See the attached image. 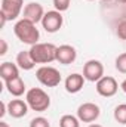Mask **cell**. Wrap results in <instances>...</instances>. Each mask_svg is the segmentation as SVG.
I'll return each mask as SVG.
<instances>
[{"mask_svg":"<svg viewBox=\"0 0 126 127\" xmlns=\"http://www.w3.org/2000/svg\"><path fill=\"white\" fill-rule=\"evenodd\" d=\"M13 32L19 41H22L24 44H30V46L39 43V38H40V32H39V28L36 27V24H33L31 21H27L24 18L15 24Z\"/></svg>","mask_w":126,"mask_h":127,"instance_id":"6da1fadb","label":"cell"},{"mask_svg":"<svg viewBox=\"0 0 126 127\" xmlns=\"http://www.w3.org/2000/svg\"><path fill=\"white\" fill-rule=\"evenodd\" d=\"M28 52L36 64H51L57 61V46L52 43H36Z\"/></svg>","mask_w":126,"mask_h":127,"instance_id":"7a4b0ae2","label":"cell"},{"mask_svg":"<svg viewBox=\"0 0 126 127\" xmlns=\"http://www.w3.org/2000/svg\"><path fill=\"white\" fill-rule=\"evenodd\" d=\"M25 102L33 111H37V112H45L51 106V97L40 87L30 89L25 95Z\"/></svg>","mask_w":126,"mask_h":127,"instance_id":"3957f363","label":"cell"},{"mask_svg":"<svg viewBox=\"0 0 126 127\" xmlns=\"http://www.w3.org/2000/svg\"><path fill=\"white\" fill-rule=\"evenodd\" d=\"M36 78L46 87H57L61 83V72L54 66H40L36 71Z\"/></svg>","mask_w":126,"mask_h":127,"instance_id":"277c9868","label":"cell"},{"mask_svg":"<svg viewBox=\"0 0 126 127\" xmlns=\"http://www.w3.org/2000/svg\"><path fill=\"white\" fill-rule=\"evenodd\" d=\"M64 24V18L61 12L58 10H49L45 13L43 19H42V27L45 28L46 32H57L61 30Z\"/></svg>","mask_w":126,"mask_h":127,"instance_id":"5b68a950","label":"cell"},{"mask_svg":"<svg viewBox=\"0 0 126 127\" xmlns=\"http://www.w3.org/2000/svg\"><path fill=\"white\" fill-rule=\"evenodd\" d=\"M83 77L88 81L96 83L104 77V65L98 59H89L83 65Z\"/></svg>","mask_w":126,"mask_h":127,"instance_id":"8992f818","label":"cell"},{"mask_svg":"<svg viewBox=\"0 0 126 127\" xmlns=\"http://www.w3.org/2000/svg\"><path fill=\"white\" fill-rule=\"evenodd\" d=\"M99 114H101L99 106L92 102H85L77 108V118L83 123H94L95 120H98Z\"/></svg>","mask_w":126,"mask_h":127,"instance_id":"52a82bcc","label":"cell"},{"mask_svg":"<svg viewBox=\"0 0 126 127\" xmlns=\"http://www.w3.org/2000/svg\"><path fill=\"white\" fill-rule=\"evenodd\" d=\"M22 7H24V0H1L0 13H3L7 21H13L19 16Z\"/></svg>","mask_w":126,"mask_h":127,"instance_id":"ba28073f","label":"cell"},{"mask_svg":"<svg viewBox=\"0 0 126 127\" xmlns=\"http://www.w3.org/2000/svg\"><path fill=\"white\" fill-rule=\"evenodd\" d=\"M119 90V84L116 81L114 77L111 75H104L101 80L96 81V92L98 95L104 96V97H111L117 93Z\"/></svg>","mask_w":126,"mask_h":127,"instance_id":"9c48e42d","label":"cell"},{"mask_svg":"<svg viewBox=\"0 0 126 127\" xmlns=\"http://www.w3.org/2000/svg\"><path fill=\"white\" fill-rule=\"evenodd\" d=\"M22 16L24 19L27 21H31L33 24H37V22H42L43 16H45V10H43V6L37 1H30L24 6V10H22Z\"/></svg>","mask_w":126,"mask_h":127,"instance_id":"30bf717a","label":"cell"},{"mask_svg":"<svg viewBox=\"0 0 126 127\" xmlns=\"http://www.w3.org/2000/svg\"><path fill=\"white\" fill-rule=\"evenodd\" d=\"M77 58V52L73 46L70 44H63L57 47V61L63 65H70L76 61Z\"/></svg>","mask_w":126,"mask_h":127,"instance_id":"8fae6325","label":"cell"},{"mask_svg":"<svg viewBox=\"0 0 126 127\" xmlns=\"http://www.w3.org/2000/svg\"><path fill=\"white\" fill-rule=\"evenodd\" d=\"M28 103L24 102L22 99H12L7 103V114L13 118H22L28 112Z\"/></svg>","mask_w":126,"mask_h":127,"instance_id":"7c38bea8","label":"cell"},{"mask_svg":"<svg viewBox=\"0 0 126 127\" xmlns=\"http://www.w3.org/2000/svg\"><path fill=\"white\" fill-rule=\"evenodd\" d=\"M65 90L68 93H77L83 89V84H85V77L83 74H70L67 78H65Z\"/></svg>","mask_w":126,"mask_h":127,"instance_id":"4fadbf2b","label":"cell"},{"mask_svg":"<svg viewBox=\"0 0 126 127\" xmlns=\"http://www.w3.org/2000/svg\"><path fill=\"white\" fill-rule=\"evenodd\" d=\"M0 77L4 80V83L19 77V66L12 62H3L0 65Z\"/></svg>","mask_w":126,"mask_h":127,"instance_id":"5bb4252c","label":"cell"},{"mask_svg":"<svg viewBox=\"0 0 126 127\" xmlns=\"http://www.w3.org/2000/svg\"><path fill=\"white\" fill-rule=\"evenodd\" d=\"M6 89H7V92L12 96L19 97V96L24 95V92H25V83L22 81L21 77H16V78H13V80L6 81Z\"/></svg>","mask_w":126,"mask_h":127,"instance_id":"9a60e30c","label":"cell"},{"mask_svg":"<svg viewBox=\"0 0 126 127\" xmlns=\"http://www.w3.org/2000/svg\"><path fill=\"white\" fill-rule=\"evenodd\" d=\"M16 65L21 69H24V71H30V69L34 68L36 62L33 61V58H31V55H30L28 50H22V52H19L16 55Z\"/></svg>","mask_w":126,"mask_h":127,"instance_id":"2e32d148","label":"cell"},{"mask_svg":"<svg viewBox=\"0 0 126 127\" xmlns=\"http://www.w3.org/2000/svg\"><path fill=\"white\" fill-rule=\"evenodd\" d=\"M60 127H80V120L71 114H65L60 118Z\"/></svg>","mask_w":126,"mask_h":127,"instance_id":"e0dca14e","label":"cell"},{"mask_svg":"<svg viewBox=\"0 0 126 127\" xmlns=\"http://www.w3.org/2000/svg\"><path fill=\"white\" fill-rule=\"evenodd\" d=\"M114 120L119 124H126V103L117 105L114 108Z\"/></svg>","mask_w":126,"mask_h":127,"instance_id":"ac0fdd59","label":"cell"},{"mask_svg":"<svg viewBox=\"0 0 126 127\" xmlns=\"http://www.w3.org/2000/svg\"><path fill=\"white\" fill-rule=\"evenodd\" d=\"M116 69L122 74H126V52L120 53L116 58Z\"/></svg>","mask_w":126,"mask_h":127,"instance_id":"d6986e66","label":"cell"},{"mask_svg":"<svg viewBox=\"0 0 126 127\" xmlns=\"http://www.w3.org/2000/svg\"><path fill=\"white\" fill-rule=\"evenodd\" d=\"M30 127H51V123L45 117H36L30 121Z\"/></svg>","mask_w":126,"mask_h":127,"instance_id":"ffe728a7","label":"cell"},{"mask_svg":"<svg viewBox=\"0 0 126 127\" xmlns=\"http://www.w3.org/2000/svg\"><path fill=\"white\" fill-rule=\"evenodd\" d=\"M70 3H71V0H54L55 10H58V12H65V10L70 7Z\"/></svg>","mask_w":126,"mask_h":127,"instance_id":"44dd1931","label":"cell"},{"mask_svg":"<svg viewBox=\"0 0 126 127\" xmlns=\"http://www.w3.org/2000/svg\"><path fill=\"white\" fill-rule=\"evenodd\" d=\"M117 35H119V38L126 40V19L117 25Z\"/></svg>","mask_w":126,"mask_h":127,"instance_id":"7402d4cb","label":"cell"},{"mask_svg":"<svg viewBox=\"0 0 126 127\" xmlns=\"http://www.w3.org/2000/svg\"><path fill=\"white\" fill-rule=\"evenodd\" d=\"M0 46H1V49H0V56H3V55H6V52H7V43H6L4 38H0Z\"/></svg>","mask_w":126,"mask_h":127,"instance_id":"603a6c76","label":"cell"},{"mask_svg":"<svg viewBox=\"0 0 126 127\" xmlns=\"http://www.w3.org/2000/svg\"><path fill=\"white\" fill-rule=\"evenodd\" d=\"M7 112V105L4 102H0V118H3V115Z\"/></svg>","mask_w":126,"mask_h":127,"instance_id":"cb8c5ba5","label":"cell"},{"mask_svg":"<svg viewBox=\"0 0 126 127\" xmlns=\"http://www.w3.org/2000/svg\"><path fill=\"white\" fill-rule=\"evenodd\" d=\"M120 89H122V90H123V92L126 93V78L123 80V81H122V84H120Z\"/></svg>","mask_w":126,"mask_h":127,"instance_id":"d4e9b609","label":"cell"},{"mask_svg":"<svg viewBox=\"0 0 126 127\" xmlns=\"http://www.w3.org/2000/svg\"><path fill=\"white\" fill-rule=\"evenodd\" d=\"M0 127H10V126H9L6 121H0Z\"/></svg>","mask_w":126,"mask_h":127,"instance_id":"484cf974","label":"cell"},{"mask_svg":"<svg viewBox=\"0 0 126 127\" xmlns=\"http://www.w3.org/2000/svg\"><path fill=\"white\" fill-rule=\"evenodd\" d=\"M117 3H122V4H126V0H116Z\"/></svg>","mask_w":126,"mask_h":127,"instance_id":"4316f807","label":"cell"},{"mask_svg":"<svg viewBox=\"0 0 126 127\" xmlns=\"http://www.w3.org/2000/svg\"><path fill=\"white\" fill-rule=\"evenodd\" d=\"M89 127H102V126H101V124H91Z\"/></svg>","mask_w":126,"mask_h":127,"instance_id":"83f0119b","label":"cell"},{"mask_svg":"<svg viewBox=\"0 0 126 127\" xmlns=\"http://www.w3.org/2000/svg\"><path fill=\"white\" fill-rule=\"evenodd\" d=\"M104 1H105V3H108V1H111V0H104Z\"/></svg>","mask_w":126,"mask_h":127,"instance_id":"f1b7e54d","label":"cell"},{"mask_svg":"<svg viewBox=\"0 0 126 127\" xmlns=\"http://www.w3.org/2000/svg\"><path fill=\"white\" fill-rule=\"evenodd\" d=\"M88 1H94V0H88Z\"/></svg>","mask_w":126,"mask_h":127,"instance_id":"f546056e","label":"cell"}]
</instances>
